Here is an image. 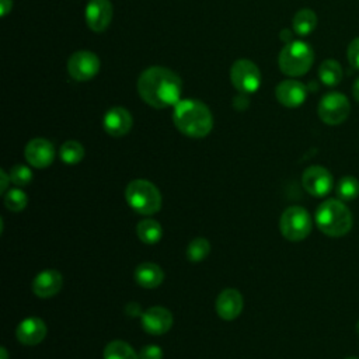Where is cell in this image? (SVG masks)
<instances>
[{
    "mask_svg": "<svg viewBox=\"0 0 359 359\" xmlns=\"http://www.w3.org/2000/svg\"><path fill=\"white\" fill-rule=\"evenodd\" d=\"M182 83L180 76L172 70L151 66L146 69L137 80V91L140 98L153 108L175 107L181 100Z\"/></svg>",
    "mask_w": 359,
    "mask_h": 359,
    "instance_id": "1",
    "label": "cell"
},
{
    "mask_svg": "<svg viewBox=\"0 0 359 359\" xmlns=\"http://www.w3.org/2000/svg\"><path fill=\"white\" fill-rule=\"evenodd\" d=\"M177 129L188 137H205L213 128V116L209 108L198 100H181L172 112Z\"/></svg>",
    "mask_w": 359,
    "mask_h": 359,
    "instance_id": "2",
    "label": "cell"
},
{
    "mask_svg": "<svg viewBox=\"0 0 359 359\" xmlns=\"http://www.w3.org/2000/svg\"><path fill=\"white\" fill-rule=\"evenodd\" d=\"M316 223L324 234L341 237L351 230L353 219L351 210L341 201L327 199L317 208Z\"/></svg>",
    "mask_w": 359,
    "mask_h": 359,
    "instance_id": "3",
    "label": "cell"
},
{
    "mask_svg": "<svg viewBox=\"0 0 359 359\" xmlns=\"http://www.w3.org/2000/svg\"><path fill=\"white\" fill-rule=\"evenodd\" d=\"M128 205L140 215H154L161 208V194L158 188L147 180H133L125 189Z\"/></svg>",
    "mask_w": 359,
    "mask_h": 359,
    "instance_id": "4",
    "label": "cell"
},
{
    "mask_svg": "<svg viewBox=\"0 0 359 359\" xmlns=\"http://www.w3.org/2000/svg\"><path fill=\"white\" fill-rule=\"evenodd\" d=\"M314 62V52L311 46L303 41L287 42L279 53V69L290 77L306 74Z\"/></svg>",
    "mask_w": 359,
    "mask_h": 359,
    "instance_id": "5",
    "label": "cell"
},
{
    "mask_svg": "<svg viewBox=\"0 0 359 359\" xmlns=\"http://www.w3.org/2000/svg\"><path fill=\"white\" fill-rule=\"evenodd\" d=\"M311 227V217L302 206L286 208L279 220L280 233L289 241H300L306 238L310 234Z\"/></svg>",
    "mask_w": 359,
    "mask_h": 359,
    "instance_id": "6",
    "label": "cell"
},
{
    "mask_svg": "<svg viewBox=\"0 0 359 359\" xmlns=\"http://www.w3.org/2000/svg\"><path fill=\"white\" fill-rule=\"evenodd\" d=\"M317 112L324 123L339 125L348 118L351 112V104L346 95H344L342 93L332 91L321 98V101L318 102Z\"/></svg>",
    "mask_w": 359,
    "mask_h": 359,
    "instance_id": "7",
    "label": "cell"
},
{
    "mask_svg": "<svg viewBox=\"0 0 359 359\" xmlns=\"http://www.w3.org/2000/svg\"><path fill=\"white\" fill-rule=\"evenodd\" d=\"M233 86L244 94L255 93L261 86V72L258 66L247 59L236 60L230 69Z\"/></svg>",
    "mask_w": 359,
    "mask_h": 359,
    "instance_id": "8",
    "label": "cell"
},
{
    "mask_svg": "<svg viewBox=\"0 0 359 359\" xmlns=\"http://www.w3.org/2000/svg\"><path fill=\"white\" fill-rule=\"evenodd\" d=\"M100 59L94 52L79 50L67 60V72L76 81L91 80L100 72Z\"/></svg>",
    "mask_w": 359,
    "mask_h": 359,
    "instance_id": "9",
    "label": "cell"
},
{
    "mask_svg": "<svg viewBox=\"0 0 359 359\" xmlns=\"http://www.w3.org/2000/svg\"><path fill=\"white\" fill-rule=\"evenodd\" d=\"M304 189L313 196H325L332 189V175L321 165H311L304 170L302 175Z\"/></svg>",
    "mask_w": 359,
    "mask_h": 359,
    "instance_id": "10",
    "label": "cell"
},
{
    "mask_svg": "<svg viewBox=\"0 0 359 359\" xmlns=\"http://www.w3.org/2000/svg\"><path fill=\"white\" fill-rule=\"evenodd\" d=\"M114 7L109 0H90L86 7L87 27L94 32H102L111 24Z\"/></svg>",
    "mask_w": 359,
    "mask_h": 359,
    "instance_id": "11",
    "label": "cell"
},
{
    "mask_svg": "<svg viewBox=\"0 0 359 359\" xmlns=\"http://www.w3.org/2000/svg\"><path fill=\"white\" fill-rule=\"evenodd\" d=\"M24 156L32 167L45 168L53 163L55 147L49 140L43 137H35L27 143Z\"/></svg>",
    "mask_w": 359,
    "mask_h": 359,
    "instance_id": "12",
    "label": "cell"
},
{
    "mask_svg": "<svg viewBox=\"0 0 359 359\" xmlns=\"http://www.w3.org/2000/svg\"><path fill=\"white\" fill-rule=\"evenodd\" d=\"M172 325V314L161 306H153L142 314V327L147 334L163 335Z\"/></svg>",
    "mask_w": 359,
    "mask_h": 359,
    "instance_id": "13",
    "label": "cell"
},
{
    "mask_svg": "<svg viewBox=\"0 0 359 359\" xmlns=\"http://www.w3.org/2000/svg\"><path fill=\"white\" fill-rule=\"evenodd\" d=\"M275 95L282 105L287 108H296L306 101L307 87L299 80L287 79L276 86Z\"/></svg>",
    "mask_w": 359,
    "mask_h": 359,
    "instance_id": "14",
    "label": "cell"
},
{
    "mask_svg": "<svg viewBox=\"0 0 359 359\" xmlns=\"http://www.w3.org/2000/svg\"><path fill=\"white\" fill-rule=\"evenodd\" d=\"M133 119L130 112L122 107H114L107 111L102 119V126L105 132L114 137L125 136L132 128Z\"/></svg>",
    "mask_w": 359,
    "mask_h": 359,
    "instance_id": "15",
    "label": "cell"
},
{
    "mask_svg": "<svg viewBox=\"0 0 359 359\" xmlns=\"http://www.w3.org/2000/svg\"><path fill=\"white\" fill-rule=\"evenodd\" d=\"M243 306L244 300L241 293L233 287L222 290L216 299V311L219 317L226 321L237 318L243 311Z\"/></svg>",
    "mask_w": 359,
    "mask_h": 359,
    "instance_id": "16",
    "label": "cell"
},
{
    "mask_svg": "<svg viewBox=\"0 0 359 359\" xmlns=\"http://www.w3.org/2000/svg\"><path fill=\"white\" fill-rule=\"evenodd\" d=\"M63 285L62 273L56 269L41 271L32 279V292L41 299H49L59 293Z\"/></svg>",
    "mask_w": 359,
    "mask_h": 359,
    "instance_id": "17",
    "label": "cell"
},
{
    "mask_svg": "<svg viewBox=\"0 0 359 359\" xmlns=\"http://www.w3.org/2000/svg\"><path fill=\"white\" fill-rule=\"evenodd\" d=\"M15 337L22 345H38L46 337V324L39 317H27L18 324Z\"/></svg>",
    "mask_w": 359,
    "mask_h": 359,
    "instance_id": "18",
    "label": "cell"
},
{
    "mask_svg": "<svg viewBox=\"0 0 359 359\" xmlns=\"http://www.w3.org/2000/svg\"><path fill=\"white\" fill-rule=\"evenodd\" d=\"M135 280L139 286L146 289L158 287L163 283L164 272L154 262H142L135 269Z\"/></svg>",
    "mask_w": 359,
    "mask_h": 359,
    "instance_id": "19",
    "label": "cell"
},
{
    "mask_svg": "<svg viewBox=\"0 0 359 359\" xmlns=\"http://www.w3.org/2000/svg\"><path fill=\"white\" fill-rule=\"evenodd\" d=\"M292 24H293V31L297 35L300 36L310 35L317 25V15L311 8H302L294 14Z\"/></svg>",
    "mask_w": 359,
    "mask_h": 359,
    "instance_id": "20",
    "label": "cell"
},
{
    "mask_svg": "<svg viewBox=\"0 0 359 359\" xmlns=\"http://www.w3.org/2000/svg\"><path fill=\"white\" fill-rule=\"evenodd\" d=\"M136 233L144 244H156L163 236L161 224L154 219H143L136 226Z\"/></svg>",
    "mask_w": 359,
    "mask_h": 359,
    "instance_id": "21",
    "label": "cell"
},
{
    "mask_svg": "<svg viewBox=\"0 0 359 359\" xmlns=\"http://www.w3.org/2000/svg\"><path fill=\"white\" fill-rule=\"evenodd\" d=\"M318 77L325 86L334 87L341 83V80L344 77V72H342L341 65L337 60L327 59L318 67Z\"/></svg>",
    "mask_w": 359,
    "mask_h": 359,
    "instance_id": "22",
    "label": "cell"
},
{
    "mask_svg": "<svg viewBox=\"0 0 359 359\" xmlns=\"http://www.w3.org/2000/svg\"><path fill=\"white\" fill-rule=\"evenodd\" d=\"M102 359H139V353L125 341L115 339L107 344L104 348Z\"/></svg>",
    "mask_w": 359,
    "mask_h": 359,
    "instance_id": "23",
    "label": "cell"
},
{
    "mask_svg": "<svg viewBox=\"0 0 359 359\" xmlns=\"http://www.w3.org/2000/svg\"><path fill=\"white\" fill-rule=\"evenodd\" d=\"M59 156H60V160L65 164L73 165V164H77V163H80L83 160V157H84V147H83L81 143H79L76 140H67V142H65L60 146Z\"/></svg>",
    "mask_w": 359,
    "mask_h": 359,
    "instance_id": "24",
    "label": "cell"
},
{
    "mask_svg": "<svg viewBox=\"0 0 359 359\" xmlns=\"http://www.w3.org/2000/svg\"><path fill=\"white\" fill-rule=\"evenodd\" d=\"M210 252V244L205 237L194 238L187 247V258L192 262H199L205 259Z\"/></svg>",
    "mask_w": 359,
    "mask_h": 359,
    "instance_id": "25",
    "label": "cell"
},
{
    "mask_svg": "<svg viewBox=\"0 0 359 359\" xmlns=\"http://www.w3.org/2000/svg\"><path fill=\"white\" fill-rule=\"evenodd\" d=\"M337 195L342 201H352L359 195V181L355 177L346 175L337 185Z\"/></svg>",
    "mask_w": 359,
    "mask_h": 359,
    "instance_id": "26",
    "label": "cell"
},
{
    "mask_svg": "<svg viewBox=\"0 0 359 359\" xmlns=\"http://www.w3.org/2000/svg\"><path fill=\"white\" fill-rule=\"evenodd\" d=\"M28 203L27 194L20 188H13L6 192L4 195V205L11 212H21L25 209Z\"/></svg>",
    "mask_w": 359,
    "mask_h": 359,
    "instance_id": "27",
    "label": "cell"
},
{
    "mask_svg": "<svg viewBox=\"0 0 359 359\" xmlns=\"http://www.w3.org/2000/svg\"><path fill=\"white\" fill-rule=\"evenodd\" d=\"M8 175L17 187H25L32 181V171L24 164H15L14 167H11Z\"/></svg>",
    "mask_w": 359,
    "mask_h": 359,
    "instance_id": "28",
    "label": "cell"
},
{
    "mask_svg": "<svg viewBox=\"0 0 359 359\" xmlns=\"http://www.w3.org/2000/svg\"><path fill=\"white\" fill-rule=\"evenodd\" d=\"M346 56H348V62L352 67L359 70V36L352 39L351 43L348 45V50H346Z\"/></svg>",
    "mask_w": 359,
    "mask_h": 359,
    "instance_id": "29",
    "label": "cell"
},
{
    "mask_svg": "<svg viewBox=\"0 0 359 359\" xmlns=\"http://www.w3.org/2000/svg\"><path fill=\"white\" fill-rule=\"evenodd\" d=\"M139 359H163V349L157 345H147L139 352Z\"/></svg>",
    "mask_w": 359,
    "mask_h": 359,
    "instance_id": "30",
    "label": "cell"
},
{
    "mask_svg": "<svg viewBox=\"0 0 359 359\" xmlns=\"http://www.w3.org/2000/svg\"><path fill=\"white\" fill-rule=\"evenodd\" d=\"M13 0H0V15L4 17L11 11Z\"/></svg>",
    "mask_w": 359,
    "mask_h": 359,
    "instance_id": "31",
    "label": "cell"
},
{
    "mask_svg": "<svg viewBox=\"0 0 359 359\" xmlns=\"http://www.w3.org/2000/svg\"><path fill=\"white\" fill-rule=\"evenodd\" d=\"M0 178H1L0 192H1V194H4V192H6V189H7V184H8V181H11V180H10V175H8L4 170H1V171H0Z\"/></svg>",
    "mask_w": 359,
    "mask_h": 359,
    "instance_id": "32",
    "label": "cell"
},
{
    "mask_svg": "<svg viewBox=\"0 0 359 359\" xmlns=\"http://www.w3.org/2000/svg\"><path fill=\"white\" fill-rule=\"evenodd\" d=\"M352 95H353V98L359 102V77L353 81V84H352Z\"/></svg>",
    "mask_w": 359,
    "mask_h": 359,
    "instance_id": "33",
    "label": "cell"
},
{
    "mask_svg": "<svg viewBox=\"0 0 359 359\" xmlns=\"http://www.w3.org/2000/svg\"><path fill=\"white\" fill-rule=\"evenodd\" d=\"M0 355H1V359H7V351H6V348H1V349H0Z\"/></svg>",
    "mask_w": 359,
    "mask_h": 359,
    "instance_id": "34",
    "label": "cell"
},
{
    "mask_svg": "<svg viewBox=\"0 0 359 359\" xmlns=\"http://www.w3.org/2000/svg\"><path fill=\"white\" fill-rule=\"evenodd\" d=\"M356 331H358V334H359V321L356 323Z\"/></svg>",
    "mask_w": 359,
    "mask_h": 359,
    "instance_id": "35",
    "label": "cell"
},
{
    "mask_svg": "<svg viewBox=\"0 0 359 359\" xmlns=\"http://www.w3.org/2000/svg\"><path fill=\"white\" fill-rule=\"evenodd\" d=\"M346 359H358V358H346Z\"/></svg>",
    "mask_w": 359,
    "mask_h": 359,
    "instance_id": "36",
    "label": "cell"
}]
</instances>
